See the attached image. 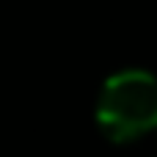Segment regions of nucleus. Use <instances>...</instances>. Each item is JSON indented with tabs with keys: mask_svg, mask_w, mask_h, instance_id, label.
<instances>
[{
	"mask_svg": "<svg viewBox=\"0 0 157 157\" xmlns=\"http://www.w3.org/2000/svg\"><path fill=\"white\" fill-rule=\"evenodd\" d=\"M97 124L113 144H132L157 130V77L146 69L113 72L97 97Z\"/></svg>",
	"mask_w": 157,
	"mask_h": 157,
	"instance_id": "nucleus-1",
	"label": "nucleus"
}]
</instances>
